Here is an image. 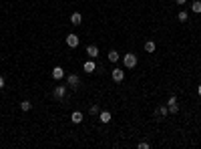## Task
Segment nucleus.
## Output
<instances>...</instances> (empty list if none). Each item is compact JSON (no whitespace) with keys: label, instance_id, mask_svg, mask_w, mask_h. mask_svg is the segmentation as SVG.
Here are the masks:
<instances>
[{"label":"nucleus","instance_id":"obj_3","mask_svg":"<svg viewBox=\"0 0 201 149\" xmlns=\"http://www.w3.org/2000/svg\"><path fill=\"white\" fill-rule=\"evenodd\" d=\"M111 77H113V81H115V83H121V81L125 79V71H121V69H113Z\"/></svg>","mask_w":201,"mask_h":149},{"label":"nucleus","instance_id":"obj_10","mask_svg":"<svg viewBox=\"0 0 201 149\" xmlns=\"http://www.w3.org/2000/svg\"><path fill=\"white\" fill-rule=\"evenodd\" d=\"M80 22H83V16H80L79 12H75V14L71 16V24H75V26H79Z\"/></svg>","mask_w":201,"mask_h":149},{"label":"nucleus","instance_id":"obj_7","mask_svg":"<svg viewBox=\"0 0 201 149\" xmlns=\"http://www.w3.org/2000/svg\"><path fill=\"white\" fill-rule=\"evenodd\" d=\"M87 54H89V57H91V58H97V57H99V49H97L95 44L87 46Z\"/></svg>","mask_w":201,"mask_h":149},{"label":"nucleus","instance_id":"obj_13","mask_svg":"<svg viewBox=\"0 0 201 149\" xmlns=\"http://www.w3.org/2000/svg\"><path fill=\"white\" fill-rule=\"evenodd\" d=\"M99 119H101V123H109V121H111V113H109V111H103V113L99 115Z\"/></svg>","mask_w":201,"mask_h":149},{"label":"nucleus","instance_id":"obj_14","mask_svg":"<svg viewBox=\"0 0 201 149\" xmlns=\"http://www.w3.org/2000/svg\"><path fill=\"white\" fill-rule=\"evenodd\" d=\"M119 58H121V54H119L117 50H111V53H109V61H111V63H117Z\"/></svg>","mask_w":201,"mask_h":149},{"label":"nucleus","instance_id":"obj_22","mask_svg":"<svg viewBox=\"0 0 201 149\" xmlns=\"http://www.w3.org/2000/svg\"><path fill=\"white\" fill-rule=\"evenodd\" d=\"M175 2H177V4H179V6H183V4H185V2H187V0H175Z\"/></svg>","mask_w":201,"mask_h":149},{"label":"nucleus","instance_id":"obj_19","mask_svg":"<svg viewBox=\"0 0 201 149\" xmlns=\"http://www.w3.org/2000/svg\"><path fill=\"white\" fill-rule=\"evenodd\" d=\"M89 113H91V115H99V107H97V105H93V107L89 109Z\"/></svg>","mask_w":201,"mask_h":149},{"label":"nucleus","instance_id":"obj_16","mask_svg":"<svg viewBox=\"0 0 201 149\" xmlns=\"http://www.w3.org/2000/svg\"><path fill=\"white\" fill-rule=\"evenodd\" d=\"M30 101H22V103H20V109H22V111H30Z\"/></svg>","mask_w":201,"mask_h":149},{"label":"nucleus","instance_id":"obj_1","mask_svg":"<svg viewBox=\"0 0 201 149\" xmlns=\"http://www.w3.org/2000/svg\"><path fill=\"white\" fill-rule=\"evenodd\" d=\"M123 63H125L127 69H135V67H137V57L133 53H127L125 57H123Z\"/></svg>","mask_w":201,"mask_h":149},{"label":"nucleus","instance_id":"obj_5","mask_svg":"<svg viewBox=\"0 0 201 149\" xmlns=\"http://www.w3.org/2000/svg\"><path fill=\"white\" fill-rule=\"evenodd\" d=\"M66 44L71 46V49H76V46H79V36H76V35H72V32H71V35L66 36Z\"/></svg>","mask_w":201,"mask_h":149},{"label":"nucleus","instance_id":"obj_20","mask_svg":"<svg viewBox=\"0 0 201 149\" xmlns=\"http://www.w3.org/2000/svg\"><path fill=\"white\" fill-rule=\"evenodd\" d=\"M139 149H149V143L147 141H141L139 143Z\"/></svg>","mask_w":201,"mask_h":149},{"label":"nucleus","instance_id":"obj_6","mask_svg":"<svg viewBox=\"0 0 201 149\" xmlns=\"http://www.w3.org/2000/svg\"><path fill=\"white\" fill-rule=\"evenodd\" d=\"M62 77H65V69H62V67H54V69H53V79L54 81H61Z\"/></svg>","mask_w":201,"mask_h":149},{"label":"nucleus","instance_id":"obj_8","mask_svg":"<svg viewBox=\"0 0 201 149\" xmlns=\"http://www.w3.org/2000/svg\"><path fill=\"white\" fill-rule=\"evenodd\" d=\"M83 119H85V117H83V113H80V111H75V113L71 115V121L75 123V125H79V123L83 121Z\"/></svg>","mask_w":201,"mask_h":149},{"label":"nucleus","instance_id":"obj_21","mask_svg":"<svg viewBox=\"0 0 201 149\" xmlns=\"http://www.w3.org/2000/svg\"><path fill=\"white\" fill-rule=\"evenodd\" d=\"M0 89H4V77L0 75Z\"/></svg>","mask_w":201,"mask_h":149},{"label":"nucleus","instance_id":"obj_15","mask_svg":"<svg viewBox=\"0 0 201 149\" xmlns=\"http://www.w3.org/2000/svg\"><path fill=\"white\" fill-rule=\"evenodd\" d=\"M191 10H193L195 14H199V12H201V2H199V0H195V2L191 4Z\"/></svg>","mask_w":201,"mask_h":149},{"label":"nucleus","instance_id":"obj_18","mask_svg":"<svg viewBox=\"0 0 201 149\" xmlns=\"http://www.w3.org/2000/svg\"><path fill=\"white\" fill-rule=\"evenodd\" d=\"M187 16H189V14H187V12H185V10H181V12H179V14H177V18H179V22H185V20H187Z\"/></svg>","mask_w":201,"mask_h":149},{"label":"nucleus","instance_id":"obj_4","mask_svg":"<svg viewBox=\"0 0 201 149\" xmlns=\"http://www.w3.org/2000/svg\"><path fill=\"white\" fill-rule=\"evenodd\" d=\"M65 95H66V87H54V91H53V97H54L57 101H61Z\"/></svg>","mask_w":201,"mask_h":149},{"label":"nucleus","instance_id":"obj_11","mask_svg":"<svg viewBox=\"0 0 201 149\" xmlns=\"http://www.w3.org/2000/svg\"><path fill=\"white\" fill-rule=\"evenodd\" d=\"M95 69H97V65L93 61H87V63H85V73H95Z\"/></svg>","mask_w":201,"mask_h":149},{"label":"nucleus","instance_id":"obj_12","mask_svg":"<svg viewBox=\"0 0 201 149\" xmlns=\"http://www.w3.org/2000/svg\"><path fill=\"white\" fill-rule=\"evenodd\" d=\"M155 49H157V44L153 40H147V42H145V50H147V53H155Z\"/></svg>","mask_w":201,"mask_h":149},{"label":"nucleus","instance_id":"obj_9","mask_svg":"<svg viewBox=\"0 0 201 149\" xmlns=\"http://www.w3.org/2000/svg\"><path fill=\"white\" fill-rule=\"evenodd\" d=\"M155 115H157V117H167V115H169V109L165 107V105H161V107H157Z\"/></svg>","mask_w":201,"mask_h":149},{"label":"nucleus","instance_id":"obj_17","mask_svg":"<svg viewBox=\"0 0 201 149\" xmlns=\"http://www.w3.org/2000/svg\"><path fill=\"white\" fill-rule=\"evenodd\" d=\"M167 109H169V113H173V115H175V113H179V105H177V103H171Z\"/></svg>","mask_w":201,"mask_h":149},{"label":"nucleus","instance_id":"obj_23","mask_svg":"<svg viewBox=\"0 0 201 149\" xmlns=\"http://www.w3.org/2000/svg\"><path fill=\"white\" fill-rule=\"evenodd\" d=\"M197 93H199V97H201V85H199V87H197Z\"/></svg>","mask_w":201,"mask_h":149},{"label":"nucleus","instance_id":"obj_2","mask_svg":"<svg viewBox=\"0 0 201 149\" xmlns=\"http://www.w3.org/2000/svg\"><path fill=\"white\" fill-rule=\"evenodd\" d=\"M66 83H68V87H71V89H79L80 79H79L76 75H68V77H66Z\"/></svg>","mask_w":201,"mask_h":149}]
</instances>
